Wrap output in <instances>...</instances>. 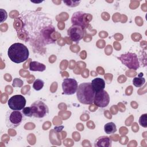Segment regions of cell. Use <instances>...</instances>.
Segmentation results:
<instances>
[{
  "mask_svg": "<svg viewBox=\"0 0 147 147\" xmlns=\"http://www.w3.org/2000/svg\"><path fill=\"white\" fill-rule=\"evenodd\" d=\"M55 28L52 25H49L48 26L45 28L44 29H42L41 32L42 37L44 40V41L47 44H50V43H55L56 41V40L53 39L51 37V34L53 32H55Z\"/></svg>",
  "mask_w": 147,
  "mask_h": 147,
  "instance_id": "8fae6325",
  "label": "cell"
},
{
  "mask_svg": "<svg viewBox=\"0 0 147 147\" xmlns=\"http://www.w3.org/2000/svg\"><path fill=\"white\" fill-rule=\"evenodd\" d=\"M85 29L81 26L72 25L67 30V34L70 39L74 42H78L84 37Z\"/></svg>",
  "mask_w": 147,
  "mask_h": 147,
  "instance_id": "9c48e42d",
  "label": "cell"
},
{
  "mask_svg": "<svg viewBox=\"0 0 147 147\" xmlns=\"http://www.w3.org/2000/svg\"><path fill=\"white\" fill-rule=\"evenodd\" d=\"M110 102V96L106 90H101L95 92L94 103L99 107H106Z\"/></svg>",
  "mask_w": 147,
  "mask_h": 147,
  "instance_id": "30bf717a",
  "label": "cell"
},
{
  "mask_svg": "<svg viewBox=\"0 0 147 147\" xmlns=\"http://www.w3.org/2000/svg\"><path fill=\"white\" fill-rule=\"evenodd\" d=\"M104 130L107 134H113L117 131L116 125L114 122H108L104 126Z\"/></svg>",
  "mask_w": 147,
  "mask_h": 147,
  "instance_id": "2e32d148",
  "label": "cell"
},
{
  "mask_svg": "<svg viewBox=\"0 0 147 147\" xmlns=\"http://www.w3.org/2000/svg\"><path fill=\"white\" fill-rule=\"evenodd\" d=\"M78 87L77 81L73 78H65L62 83L63 94L67 95H73L76 92Z\"/></svg>",
  "mask_w": 147,
  "mask_h": 147,
  "instance_id": "52a82bcc",
  "label": "cell"
},
{
  "mask_svg": "<svg viewBox=\"0 0 147 147\" xmlns=\"http://www.w3.org/2000/svg\"><path fill=\"white\" fill-rule=\"evenodd\" d=\"M26 99L21 95H15L12 96L7 101L9 108L13 110H21L26 105Z\"/></svg>",
  "mask_w": 147,
  "mask_h": 147,
  "instance_id": "8992f818",
  "label": "cell"
},
{
  "mask_svg": "<svg viewBox=\"0 0 147 147\" xmlns=\"http://www.w3.org/2000/svg\"><path fill=\"white\" fill-rule=\"evenodd\" d=\"M91 84L95 92L104 90L105 87V82L100 78L94 79L91 82Z\"/></svg>",
  "mask_w": 147,
  "mask_h": 147,
  "instance_id": "4fadbf2b",
  "label": "cell"
},
{
  "mask_svg": "<svg viewBox=\"0 0 147 147\" xmlns=\"http://www.w3.org/2000/svg\"><path fill=\"white\" fill-rule=\"evenodd\" d=\"M117 58L129 69L136 70L140 67V62L137 55L134 53L127 52Z\"/></svg>",
  "mask_w": 147,
  "mask_h": 147,
  "instance_id": "3957f363",
  "label": "cell"
},
{
  "mask_svg": "<svg viewBox=\"0 0 147 147\" xmlns=\"http://www.w3.org/2000/svg\"><path fill=\"white\" fill-rule=\"evenodd\" d=\"M112 145V141L107 136H101L98 138L94 142L95 147H110Z\"/></svg>",
  "mask_w": 147,
  "mask_h": 147,
  "instance_id": "7c38bea8",
  "label": "cell"
},
{
  "mask_svg": "<svg viewBox=\"0 0 147 147\" xmlns=\"http://www.w3.org/2000/svg\"><path fill=\"white\" fill-rule=\"evenodd\" d=\"M80 1H72V0H67V1H63V2L69 7H76L79 5V4L80 3Z\"/></svg>",
  "mask_w": 147,
  "mask_h": 147,
  "instance_id": "d6986e66",
  "label": "cell"
},
{
  "mask_svg": "<svg viewBox=\"0 0 147 147\" xmlns=\"http://www.w3.org/2000/svg\"><path fill=\"white\" fill-rule=\"evenodd\" d=\"M46 69V66L41 63L33 61L30 63L29 69L32 71H44Z\"/></svg>",
  "mask_w": 147,
  "mask_h": 147,
  "instance_id": "5bb4252c",
  "label": "cell"
},
{
  "mask_svg": "<svg viewBox=\"0 0 147 147\" xmlns=\"http://www.w3.org/2000/svg\"><path fill=\"white\" fill-rule=\"evenodd\" d=\"M23 114L20 110H13L6 114V123L9 127H16L19 126L22 121Z\"/></svg>",
  "mask_w": 147,
  "mask_h": 147,
  "instance_id": "5b68a950",
  "label": "cell"
},
{
  "mask_svg": "<svg viewBox=\"0 0 147 147\" xmlns=\"http://www.w3.org/2000/svg\"><path fill=\"white\" fill-rule=\"evenodd\" d=\"M32 117L41 118L47 115L49 113L48 106L41 100H36L30 106Z\"/></svg>",
  "mask_w": 147,
  "mask_h": 147,
  "instance_id": "277c9868",
  "label": "cell"
},
{
  "mask_svg": "<svg viewBox=\"0 0 147 147\" xmlns=\"http://www.w3.org/2000/svg\"><path fill=\"white\" fill-rule=\"evenodd\" d=\"M44 84V82L42 80L40 79H37L33 82V87L35 90L39 91L42 88Z\"/></svg>",
  "mask_w": 147,
  "mask_h": 147,
  "instance_id": "e0dca14e",
  "label": "cell"
},
{
  "mask_svg": "<svg viewBox=\"0 0 147 147\" xmlns=\"http://www.w3.org/2000/svg\"><path fill=\"white\" fill-rule=\"evenodd\" d=\"M143 73L139 74L138 77H135L133 79V84L136 87H140L142 86L145 83V79L142 77Z\"/></svg>",
  "mask_w": 147,
  "mask_h": 147,
  "instance_id": "9a60e30c",
  "label": "cell"
},
{
  "mask_svg": "<svg viewBox=\"0 0 147 147\" xmlns=\"http://www.w3.org/2000/svg\"><path fill=\"white\" fill-rule=\"evenodd\" d=\"M7 55L11 61L15 63H21L28 60L29 52L25 45L16 42L10 46L8 49Z\"/></svg>",
  "mask_w": 147,
  "mask_h": 147,
  "instance_id": "6da1fadb",
  "label": "cell"
},
{
  "mask_svg": "<svg viewBox=\"0 0 147 147\" xmlns=\"http://www.w3.org/2000/svg\"><path fill=\"white\" fill-rule=\"evenodd\" d=\"M87 14L83 11L75 12L71 17V22L72 25L81 26L83 29H86L89 26V22L86 20Z\"/></svg>",
  "mask_w": 147,
  "mask_h": 147,
  "instance_id": "ba28073f",
  "label": "cell"
},
{
  "mask_svg": "<svg viewBox=\"0 0 147 147\" xmlns=\"http://www.w3.org/2000/svg\"><path fill=\"white\" fill-rule=\"evenodd\" d=\"M22 114L26 117H32V110L30 109V107H24L22 110Z\"/></svg>",
  "mask_w": 147,
  "mask_h": 147,
  "instance_id": "ffe728a7",
  "label": "cell"
},
{
  "mask_svg": "<svg viewBox=\"0 0 147 147\" xmlns=\"http://www.w3.org/2000/svg\"><path fill=\"white\" fill-rule=\"evenodd\" d=\"M95 92L91 83L84 82L78 86L76 91L78 100L82 104L91 105L94 103Z\"/></svg>",
  "mask_w": 147,
  "mask_h": 147,
  "instance_id": "7a4b0ae2",
  "label": "cell"
},
{
  "mask_svg": "<svg viewBox=\"0 0 147 147\" xmlns=\"http://www.w3.org/2000/svg\"><path fill=\"white\" fill-rule=\"evenodd\" d=\"M139 123L144 127H147V114H144L141 115L139 118Z\"/></svg>",
  "mask_w": 147,
  "mask_h": 147,
  "instance_id": "ac0fdd59",
  "label": "cell"
}]
</instances>
